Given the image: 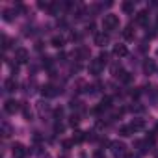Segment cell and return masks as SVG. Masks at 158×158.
<instances>
[{
    "label": "cell",
    "mask_w": 158,
    "mask_h": 158,
    "mask_svg": "<svg viewBox=\"0 0 158 158\" xmlns=\"http://www.w3.org/2000/svg\"><path fill=\"white\" fill-rule=\"evenodd\" d=\"M13 13H15L13 10H4V11H2V17H4V21L11 23V21H13Z\"/></svg>",
    "instance_id": "obj_19"
},
{
    "label": "cell",
    "mask_w": 158,
    "mask_h": 158,
    "mask_svg": "<svg viewBox=\"0 0 158 158\" xmlns=\"http://www.w3.org/2000/svg\"><path fill=\"white\" fill-rule=\"evenodd\" d=\"M123 35H125V39H134V30H132V26H127V28L123 30Z\"/></svg>",
    "instance_id": "obj_21"
},
{
    "label": "cell",
    "mask_w": 158,
    "mask_h": 158,
    "mask_svg": "<svg viewBox=\"0 0 158 158\" xmlns=\"http://www.w3.org/2000/svg\"><path fill=\"white\" fill-rule=\"evenodd\" d=\"M123 73H125V71H123V67H121L119 63H114V65H112V74H114L115 78H119Z\"/></svg>",
    "instance_id": "obj_18"
},
{
    "label": "cell",
    "mask_w": 158,
    "mask_h": 158,
    "mask_svg": "<svg viewBox=\"0 0 158 158\" xmlns=\"http://www.w3.org/2000/svg\"><path fill=\"white\" fill-rule=\"evenodd\" d=\"M11 152H13V158H26V154H28V151L24 149L23 143H15L13 149H11Z\"/></svg>",
    "instance_id": "obj_7"
},
{
    "label": "cell",
    "mask_w": 158,
    "mask_h": 158,
    "mask_svg": "<svg viewBox=\"0 0 158 158\" xmlns=\"http://www.w3.org/2000/svg\"><path fill=\"white\" fill-rule=\"evenodd\" d=\"M88 69H89V73H91L93 76H99V74L102 73V69H104V63L97 58V60H91V61H89V67H88Z\"/></svg>",
    "instance_id": "obj_3"
},
{
    "label": "cell",
    "mask_w": 158,
    "mask_h": 158,
    "mask_svg": "<svg viewBox=\"0 0 158 158\" xmlns=\"http://www.w3.org/2000/svg\"><path fill=\"white\" fill-rule=\"evenodd\" d=\"M143 71H145V74H152V73L156 71V63H154V60H147V61L143 63Z\"/></svg>",
    "instance_id": "obj_12"
},
{
    "label": "cell",
    "mask_w": 158,
    "mask_h": 158,
    "mask_svg": "<svg viewBox=\"0 0 158 158\" xmlns=\"http://www.w3.org/2000/svg\"><path fill=\"white\" fill-rule=\"evenodd\" d=\"M147 21H149V11H147V10H141V11L136 15V23H138V24H147Z\"/></svg>",
    "instance_id": "obj_10"
},
{
    "label": "cell",
    "mask_w": 158,
    "mask_h": 158,
    "mask_svg": "<svg viewBox=\"0 0 158 158\" xmlns=\"http://www.w3.org/2000/svg\"><path fill=\"white\" fill-rule=\"evenodd\" d=\"M61 115H63V110H61V108H56V110H54V117H56V119H60Z\"/></svg>",
    "instance_id": "obj_29"
},
{
    "label": "cell",
    "mask_w": 158,
    "mask_h": 158,
    "mask_svg": "<svg viewBox=\"0 0 158 158\" xmlns=\"http://www.w3.org/2000/svg\"><path fill=\"white\" fill-rule=\"evenodd\" d=\"M74 145V139H67V141H63V147L65 149H69V147H73Z\"/></svg>",
    "instance_id": "obj_30"
},
{
    "label": "cell",
    "mask_w": 158,
    "mask_h": 158,
    "mask_svg": "<svg viewBox=\"0 0 158 158\" xmlns=\"http://www.w3.org/2000/svg\"><path fill=\"white\" fill-rule=\"evenodd\" d=\"M11 47V39L8 37V35H2V48L6 50V48H10Z\"/></svg>",
    "instance_id": "obj_24"
},
{
    "label": "cell",
    "mask_w": 158,
    "mask_h": 158,
    "mask_svg": "<svg viewBox=\"0 0 158 158\" xmlns=\"http://www.w3.org/2000/svg\"><path fill=\"white\" fill-rule=\"evenodd\" d=\"M21 108H23V106H21V104H19L17 101H13V99L6 101V104H4V110H6L8 114H11V115H13V114H17V112L21 110Z\"/></svg>",
    "instance_id": "obj_6"
},
{
    "label": "cell",
    "mask_w": 158,
    "mask_h": 158,
    "mask_svg": "<svg viewBox=\"0 0 158 158\" xmlns=\"http://www.w3.org/2000/svg\"><path fill=\"white\" fill-rule=\"evenodd\" d=\"M121 10H123L125 13H132V11H134V2L127 0V2H123V4H121Z\"/></svg>",
    "instance_id": "obj_17"
},
{
    "label": "cell",
    "mask_w": 158,
    "mask_h": 158,
    "mask_svg": "<svg viewBox=\"0 0 158 158\" xmlns=\"http://www.w3.org/2000/svg\"><path fill=\"white\" fill-rule=\"evenodd\" d=\"M86 30H88V32H95V24H93V23H89V24H88V28H86Z\"/></svg>",
    "instance_id": "obj_34"
},
{
    "label": "cell",
    "mask_w": 158,
    "mask_h": 158,
    "mask_svg": "<svg viewBox=\"0 0 158 158\" xmlns=\"http://www.w3.org/2000/svg\"><path fill=\"white\" fill-rule=\"evenodd\" d=\"M130 110H132V112H141L143 106H130Z\"/></svg>",
    "instance_id": "obj_35"
},
{
    "label": "cell",
    "mask_w": 158,
    "mask_h": 158,
    "mask_svg": "<svg viewBox=\"0 0 158 158\" xmlns=\"http://www.w3.org/2000/svg\"><path fill=\"white\" fill-rule=\"evenodd\" d=\"M125 158H139V156H138V154H132V152H127Z\"/></svg>",
    "instance_id": "obj_36"
},
{
    "label": "cell",
    "mask_w": 158,
    "mask_h": 158,
    "mask_svg": "<svg viewBox=\"0 0 158 158\" xmlns=\"http://www.w3.org/2000/svg\"><path fill=\"white\" fill-rule=\"evenodd\" d=\"M93 158H104V152L99 149V151H95V152H93Z\"/></svg>",
    "instance_id": "obj_31"
},
{
    "label": "cell",
    "mask_w": 158,
    "mask_h": 158,
    "mask_svg": "<svg viewBox=\"0 0 158 158\" xmlns=\"http://www.w3.org/2000/svg\"><path fill=\"white\" fill-rule=\"evenodd\" d=\"M54 130H56V132H61V130H63V125H61V123H56V125H54Z\"/></svg>",
    "instance_id": "obj_33"
},
{
    "label": "cell",
    "mask_w": 158,
    "mask_h": 158,
    "mask_svg": "<svg viewBox=\"0 0 158 158\" xmlns=\"http://www.w3.org/2000/svg\"><path fill=\"white\" fill-rule=\"evenodd\" d=\"M112 152H114V156L115 158H119V156H127V147H125V143L123 141H114L112 143Z\"/></svg>",
    "instance_id": "obj_4"
},
{
    "label": "cell",
    "mask_w": 158,
    "mask_h": 158,
    "mask_svg": "<svg viewBox=\"0 0 158 158\" xmlns=\"http://www.w3.org/2000/svg\"><path fill=\"white\" fill-rule=\"evenodd\" d=\"M134 145H136L141 152H147V149H145V143H143V141H134Z\"/></svg>",
    "instance_id": "obj_27"
},
{
    "label": "cell",
    "mask_w": 158,
    "mask_h": 158,
    "mask_svg": "<svg viewBox=\"0 0 158 158\" xmlns=\"http://www.w3.org/2000/svg\"><path fill=\"white\" fill-rule=\"evenodd\" d=\"M4 88H6V91H15L17 89V82H15V78H8V80L4 82Z\"/></svg>",
    "instance_id": "obj_16"
},
{
    "label": "cell",
    "mask_w": 158,
    "mask_h": 158,
    "mask_svg": "<svg viewBox=\"0 0 158 158\" xmlns=\"http://www.w3.org/2000/svg\"><path fill=\"white\" fill-rule=\"evenodd\" d=\"M154 134H158V125H156V128H154Z\"/></svg>",
    "instance_id": "obj_38"
},
{
    "label": "cell",
    "mask_w": 158,
    "mask_h": 158,
    "mask_svg": "<svg viewBox=\"0 0 158 158\" xmlns=\"http://www.w3.org/2000/svg\"><path fill=\"white\" fill-rule=\"evenodd\" d=\"M28 50L24 48V47H19V48H15V60H17V63H26L28 61Z\"/></svg>",
    "instance_id": "obj_5"
},
{
    "label": "cell",
    "mask_w": 158,
    "mask_h": 158,
    "mask_svg": "<svg viewBox=\"0 0 158 158\" xmlns=\"http://www.w3.org/2000/svg\"><path fill=\"white\" fill-rule=\"evenodd\" d=\"M119 80H121V82H125V84H130V82H132V74L125 71V73H123V74L119 76Z\"/></svg>",
    "instance_id": "obj_20"
},
{
    "label": "cell",
    "mask_w": 158,
    "mask_h": 158,
    "mask_svg": "<svg viewBox=\"0 0 158 158\" xmlns=\"http://www.w3.org/2000/svg\"><path fill=\"white\" fill-rule=\"evenodd\" d=\"M130 95H132V99H138V97L141 95V91H139V88H134V89L130 91Z\"/></svg>",
    "instance_id": "obj_28"
},
{
    "label": "cell",
    "mask_w": 158,
    "mask_h": 158,
    "mask_svg": "<svg viewBox=\"0 0 158 158\" xmlns=\"http://www.w3.org/2000/svg\"><path fill=\"white\" fill-rule=\"evenodd\" d=\"M114 54H115L117 58H123V56L128 54V50H127L125 45H115V47H114Z\"/></svg>",
    "instance_id": "obj_13"
},
{
    "label": "cell",
    "mask_w": 158,
    "mask_h": 158,
    "mask_svg": "<svg viewBox=\"0 0 158 158\" xmlns=\"http://www.w3.org/2000/svg\"><path fill=\"white\" fill-rule=\"evenodd\" d=\"M21 110H23V114H24V117H26V119L30 121V119H32V112H30V108H28L26 104H23V108H21Z\"/></svg>",
    "instance_id": "obj_25"
},
{
    "label": "cell",
    "mask_w": 158,
    "mask_h": 158,
    "mask_svg": "<svg viewBox=\"0 0 158 158\" xmlns=\"http://www.w3.org/2000/svg\"><path fill=\"white\" fill-rule=\"evenodd\" d=\"M130 128H132L134 132L143 130V128H145V121H143V119H134V121L130 123Z\"/></svg>",
    "instance_id": "obj_14"
},
{
    "label": "cell",
    "mask_w": 158,
    "mask_h": 158,
    "mask_svg": "<svg viewBox=\"0 0 158 158\" xmlns=\"http://www.w3.org/2000/svg\"><path fill=\"white\" fill-rule=\"evenodd\" d=\"M156 56H158V50H156Z\"/></svg>",
    "instance_id": "obj_39"
},
{
    "label": "cell",
    "mask_w": 158,
    "mask_h": 158,
    "mask_svg": "<svg viewBox=\"0 0 158 158\" xmlns=\"http://www.w3.org/2000/svg\"><path fill=\"white\" fill-rule=\"evenodd\" d=\"M117 26H119V17H117V15H114V13L104 15V19H102V28H104L106 32L117 30Z\"/></svg>",
    "instance_id": "obj_1"
},
{
    "label": "cell",
    "mask_w": 158,
    "mask_h": 158,
    "mask_svg": "<svg viewBox=\"0 0 158 158\" xmlns=\"http://www.w3.org/2000/svg\"><path fill=\"white\" fill-rule=\"evenodd\" d=\"M76 143H80V141H84L86 139V132H74V138H73Z\"/></svg>",
    "instance_id": "obj_23"
},
{
    "label": "cell",
    "mask_w": 158,
    "mask_h": 158,
    "mask_svg": "<svg viewBox=\"0 0 158 158\" xmlns=\"http://www.w3.org/2000/svg\"><path fill=\"white\" fill-rule=\"evenodd\" d=\"M97 58H99V60H101V61H102V63H104V65H106V63H108V52H106V50H104V52H101V54H99V56H97Z\"/></svg>",
    "instance_id": "obj_26"
},
{
    "label": "cell",
    "mask_w": 158,
    "mask_h": 158,
    "mask_svg": "<svg viewBox=\"0 0 158 158\" xmlns=\"http://www.w3.org/2000/svg\"><path fill=\"white\" fill-rule=\"evenodd\" d=\"M110 106H112V99H110V97H104V99L101 101V104H99V106L95 108V112H97V114H101V112H104V110H108Z\"/></svg>",
    "instance_id": "obj_9"
},
{
    "label": "cell",
    "mask_w": 158,
    "mask_h": 158,
    "mask_svg": "<svg viewBox=\"0 0 158 158\" xmlns=\"http://www.w3.org/2000/svg\"><path fill=\"white\" fill-rule=\"evenodd\" d=\"M58 60H60V61H63V60H65V54H63V52H60V54H58Z\"/></svg>",
    "instance_id": "obj_37"
},
{
    "label": "cell",
    "mask_w": 158,
    "mask_h": 158,
    "mask_svg": "<svg viewBox=\"0 0 158 158\" xmlns=\"http://www.w3.org/2000/svg\"><path fill=\"white\" fill-rule=\"evenodd\" d=\"M89 48L88 47H84V45H80V47H76L74 48V52H73V58L74 60H78V61H82V60H89Z\"/></svg>",
    "instance_id": "obj_2"
},
{
    "label": "cell",
    "mask_w": 158,
    "mask_h": 158,
    "mask_svg": "<svg viewBox=\"0 0 158 158\" xmlns=\"http://www.w3.org/2000/svg\"><path fill=\"white\" fill-rule=\"evenodd\" d=\"M108 43V34H104V32H101V34H95V45H99V47H104Z\"/></svg>",
    "instance_id": "obj_11"
},
{
    "label": "cell",
    "mask_w": 158,
    "mask_h": 158,
    "mask_svg": "<svg viewBox=\"0 0 158 158\" xmlns=\"http://www.w3.org/2000/svg\"><path fill=\"white\" fill-rule=\"evenodd\" d=\"M78 121H80V119H78V115H73V117H71V125H73V127L78 125Z\"/></svg>",
    "instance_id": "obj_32"
},
{
    "label": "cell",
    "mask_w": 158,
    "mask_h": 158,
    "mask_svg": "<svg viewBox=\"0 0 158 158\" xmlns=\"http://www.w3.org/2000/svg\"><path fill=\"white\" fill-rule=\"evenodd\" d=\"M41 95H43V97H54V95H58V89H56L52 84H45V86L41 88Z\"/></svg>",
    "instance_id": "obj_8"
},
{
    "label": "cell",
    "mask_w": 158,
    "mask_h": 158,
    "mask_svg": "<svg viewBox=\"0 0 158 158\" xmlns=\"http://www.w3.org/2000/svg\"><path fill=\"white\" fill-rule=\"evenodd\" d=\"M132 132H134V130H132L130 127H121V128H119V134H121L123 138H127V136H130Z\"/></svg>",
    "instance_id": "obj_22"
},
{
    "label": "cell",
    "mask_w": 158,
    "mask_h": 158,
    "mask_svg": "<svg viewBox=\"0 0 158 158\" xmlns=\"http://www.w3.org/2000/svg\"><path fill=\"white\" fill-rule=\"evenodd\" d=\"M50 45H52V47H56V48H61V47L65 45V39H63L61 35H54V37L50 39Z\"/></svg>",
    "instance_id": "obj_15"
}]
</instances>
